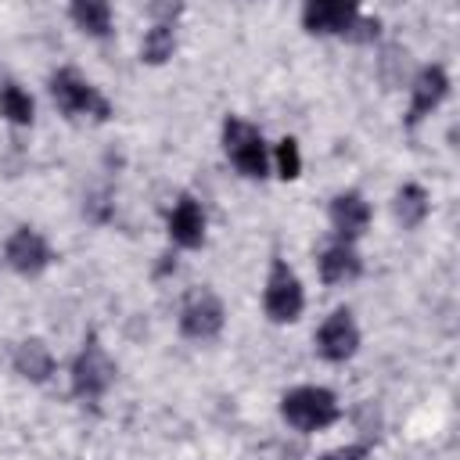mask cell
<instances>
[{
    "label": "cell",
    "mask_w": 460,
    "mask_h": 460,
    "mask_svg": "<svg viewBox=\"0 0 460 460\" xmlns=\"http://www.w3.org/2000/svg\"><path fill=\"white\" fill-rule=\"evenodd\" d=\"M338 399L331 388H320V385H298L291 392H284L280 399V417L295 428V431H323L338 420Z\"/></svg>",
    "instance_id": "6da1fadb"
},
{
    "label": "cell",
    "mask_w": 460,
    "mask_h": 460,
    "mask_svg": "<svg viewBox=\"0 0 460 460\" xmlns=\"http://www.w3.org/2000/svg\"><path fill=\"white\" fill-rule=\"evenodd\" d=\"M50 97H54V104L65 111V115H90V119H111V104H108V97L93 86V83H86L75 68H58L54 75H50Z\"/></svg>",
    "instance_id": "7a4b0ae2"
},
{
    "label": "cell",
    "mask_w": 460,
    "mask_h": 460,
    "mask_svg": "<svg viewBox=\"0 0 460 460\" xmlns=\"http://www.w3.org/2000/svg\"><path fill=\"white\" fill-rule=\"evenodd\" d=\"M111 381H115V359L108 356V349L101 345L97 334H86L79 356L72 359V392L79 399L93 402L111 388Z\"/></svg>",
    "instance_id": "3957f363"
},
{
    "label": "cell",
    "mask_w": 460,
    "mask_h": 460,
    "mask_svg": "<svg viewBox=\"0 0 460 460\" xmlns=\"http://www.w3.org/2000/svg\"><path fill=\"white\" fill-rule=\"evenodd\" d=\"M223 151L237 165V172L248 176V180H262L266 169H270L262 133L252 122L237 119V115H226V122H223Z\"/></svg>",
    "instance_id": "277c9868"
},
{
    "label": "cell",
    "mask_w": 460,
    "mask_h": 460,
    "mask_svg": "<svg viewBox=\"0 0 460 460\" xmlns=\"http://www.w3.org/2000/svg\"><path fill=\"white\" fill-rule=\"evenodd\" d=\"M302 305H305V291H302L298 273L284 259H273L270 277H266V291H262L266 316L273 323H295L302 316Z\"/></svg>",
    "instance_id": "5b68a950"
},
{
    "label": "cell",
    "mask_w": 460,
    "mask_h": 460,
    "mask_svg": "<svg viewBox=\"0 0 460 460\" xmlns=\"http://www.w3.org/2000/svg\"><path fill=\"white\" fill-rule=\"evenodd\" d=\"M223 320H226L223 302H219V295L208 291V288H194V291L187 295L183 309H180V331H183L187 338H194V341L216 338V334L223 331Z\"/></svg>",
    "instance_id": "8992f818"
},
{
    "label": "cell",
    "mask_w": 460,
    "mask_h": 460,
    "mask_svg": "<svg viewBox=\"0 0 460 460\" xmlns=\"http://www.w3.org/2000/svg\"><path fill=\"white\" fill-rule=\"evenodd\" d=\"M356 349H359V327H356L352 313L341 305V309H334L320 323V331H316V352L327 363H345V359L356 356Z\"/></svg>",
    "instance_id": "52a82bcc"
},
{
    "label": "cell",
    "mask_w": 460,
    "mask_h": 460,
    "mask_svg": "<svg viewBox=\"0 0 460 460\" xmlns=\"http://www.w3.org/2000/svg\"><path fill=\"white\" fill-rule=\"evenodd\" d=\"M4 259H7V266L14 270V273H22V277H40L47 266H50V244L43 241V234H36L32 226H18L11 237H7V244H4Z\"/></svg>",
    "instance_id": "ba28073f"
},
{
    "label": "cell",
    "mask_w": 460,
    "mask_h": 460,
    "mask_svg": "<svg viewBox=\"0 0 460 460\" xmlns=\"http://www.w3.org/2000/svg\"><path fill=\"white\" fill-rule=\"evenodd\" d=\"M359 7L352 0H309L302 7V25L313 36H349Z\"/></svg>",
    "instance_id": "9c48e42d"
},
{
    "label": "cell",
    "mask_w": 460,
    "mask_h": 460,
    "mask_svg": "<svg viewBox=\"0 0 460 460\" xmlns=\"http://www.w3.org/2000/svg\"><path fill=\"white\" fill-rule=\"evenodd\" d=\"M449 93V75L442 65H424L413 75V97H410V111H406V126H417L424 115H431Z\"/></svg>",
    "instance_id": "30bf717a"
},
{
    "label": "cell",
    "mask_w": 460,
    "mask_h": 460,
    "mask_svg": "<svg viewBox=\"0 0 460 460\" xmlns=\"http://www.w3.org/2000/svg\"><path fill=\"white\" fill-rule=\"evenodd\" d=\"M327 216H331L334 234H338L341 241H349V244L370 226V205H367V198H363L359 190H341V194H334Z\"/></svg>",
    "instance_id": "8fae6325"
},
{
    "label": "cell",
    "mask_w": 460,
    "mask_h": 460,
    "mask_svg": "<svg viewBox=\"0 0 460 460\" xmlns=\"http://www.w3.org/2000/svg\"><path fill=\"white\" fill-rule=\"evenodd\" d=\"M169 237L180 248H201L205 244V212L198 205V198L180 194L172 212H169Z\"/></svg>",
    "instance_id": "7c38bea8"
},
{
    "label": "cell",
    "mask_w": 460,
    "mask_h": 460,
    "mask_svg": "<svg viewBox=\"0 0 460 460\" xmlns=\"http://www.w3.org/2000/svg\"><path fill=\"white\" fill-rule=\"evenodd\" d=\"M363 273V259L349 241H334L320 252V277L323 284H345Z\"/></svg>",
    "instance_id": "4fadbf2b"
},
{
    "label": "cell",
    "mask_w": 460,
    "mask_h": 460,
    "mask_svg": "<svg viewBox=\"0 0 460 460\" xmlns=\"http://www.w3.org/2000/svg\"><path fill=\"white\" fill-rule=\"evenodd\" d=\"M11 363H14V374H22V377L32 381V385H43V381L54 374V356H50L47 341H40V338H25V341L14 349Z\"/></svg>",
    "instance_id": "5bb4252c"
},
{
    "label": "cell",
    "mask_w": 460,
    "mask_h": 460,
    "mask_svg": "<svg viewBox=\"0 0 460 460\" xmlns=\"http://www.w3.org/2000/svg\"><path fill=\"white\" fill-rule=\"evenodd\" d=\"M392 212H395V219L402 223V230H417V226L428 219V212H431V198H428V190H424L420 183H402V187L395 190Z\"/></svg>",
    "instance_id": "9a60e30c"
},
{
    "label": "cell",
    "mask_w": 460,
    "mask_h": 460,
    "mask_svg": "<svg viewBox=\"0 0 460 460\" xmlns=\"http://www.w3.org/2000/svg\"><path fill=\"white\" fill-rule=\"evenodd\" d=\"M68 14H72V22H75L83 32H90V36H108V32H111V7H108L104 0H75V4L68 7Z\"/></svg>",
    "instance_id": "2e32d148"
},
{
    "label": "cell",
    "mask_w": 460,
    "mask_h": 460,
    "mask_svg": "<svg viewBox=\"0 0 460 460\" xmlns=\"http://www.w3.org/2000/svg\"><path fill=\"white\" fill-rule=\"evenodd\" d=\"M172 50H176V29H172V22H155V25L147 29L144 43H140V61H147V65H165V61L172 58Z\"/></svg>",
    "instance_id": "e0dca14e"
},
{
    "label": "cell",
    "mask_w": 460,
    "mask_h": 460,
    "mask_svg": "<svg viewBox=\"0 0 460 460\" xmlns=\"http://www.w3.org/2000/svg\"><path fill=\"white\" fill-rule=\"evenodd\" d=\"M32 97L18 86V83H4L0 86V115L7 119V122H14V126H29L32 122Z\"/></svg>",
    "instance_id": "ac0fdd59"
},
{
    "label": "cell",
    "mask_w": 460,
    "mask_h": 460,
    "mask_svg": "<svg viewBox=\"0 0 460 460\" xmlns=\"http://www.w3.org/2000/svg\"><path fill=\"white\" fill-rule=\"evenodd\" d=\"M277 172L284 180H295L302 172V155H298V140L295 137H284L277 144Z\"/></svg>",
    "instance_id": "d6986e66"
},
{
    "label": "cell",
    "mask_w": 460,
    "mask_h": 460,
    "mask_svg": "<svg viewBox=\"0 0 460 460\" xmlns=\"http://www.w3.org/2000/svg\"><path fill=\"white\" fill-rule=\"evenodd\" d=\"M377 29H381V22L377 18H356L352 22V29H349V40H359V43H370V40H377Z\"/></svg>",
    "instance_id": "ffe728a7"
},
{
    "label": "cell",
    "mask_w": 460,
    "mask_h": 460,
    "mask_svg": "<svg viewBox=\"0 0 460 460\" xmlns=\"http://www.w3.org/2000/svg\"><path fill=\"white\" fill-rule=\"evenodd\" d=\"M370 456V446H363V442H352V446H341V449H331V453H323L320 460H367Z\"/></svg>",
    "instance_id": "44dd1931"
}]
</instances>
